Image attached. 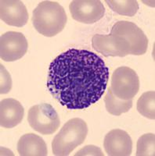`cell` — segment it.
<instances>
[{"instance_id":"1","label":"cell","mask_w":155,"mask_h":156,"mask_svg":"<svg viewBox=\"0 0 155 156\" xmlns=\"http://www.w3.org/2000/svg\"><path fill=\"white\" fill-rule=\"evenodd\" d=\"M109 69L93 51L71 48L50 63L47 88L61 105L69 109H84L105 92Z\"/></svg>"},{"instance_id":"2","label":"cell","mask_w":155,"mask_h":156,"mask_svg":"<svg viewBox=\"0 0 155 156\" xmlns=\"http://www.w3.org/2000/svg\"><path fill=\"white\" fill-rule=\"evenodd\" d=\"M32 24L40 34L54 37L65 27L68 16L62 5L55 1H42L33 11Z\"/></svg>"},{"instance_id":"3","label":"cell","mask_w":155,"mask_h":156,"mask_svg":"<svg viewBox=\"0 0 155 156\" xmlns=\"http://www.w3.org/2000/svg\"><path fill=\"white\" fill-rule=\"evenodd\" d=\"M88 134L86 122L80 118L69 119L54 136L52 149L54 155H69L78 146L85 141Z\"/></svg>"},{"instance_id":"4","label":"cell","mask_w":155,"mask_h":156,"mask_svg":"<svg viewBox=\"0 0 155 156\" xmlns=\"http://www.w3.org/2000/svg\"><path fill=\"white\" fill-rule=\"evenodd\" d=\"M111 34L122 39L129 49V55H144L148 48V38L137 25L121 20L113 25Z\"/></svg>"},{"instance_id":"5","label":"cell","mask_w":155,"mask_h":156,"mask_svg":"<svg viewBox=\"0 0 155 156\" xmlns=\"http://www.w3.org/2000/svg\"><path fill=\"white\" fill-rule=\"evenodd\" d=\"M28 121L32 129L44 135L55 133L61 124L60 116L55 108L47 103L31 107Z\"/></svg>"},{"instance_id":"6","label":"cell","mask_w":155,"mask_h":156,"mask_svg":"<svg viewBox=\"0 0 155 156\" xmlns=\"http://www.w3.org/2000/svg\"><path fill=\"white\" fill-rule=\"evenodd\" d=\"M110 87L113 94L120 99H132L139 92V76L132 68L118 67L113 73Z\"/></svg>"},{"instance_id":"7","label":"cell","mask_w":155,"mask_h":156,"mask_svg":"<svg viewBox=\"0 0 155 156\" xmlns=\"http://www.w3.org/2000/svg\"><path fill=\"white\" fill-rule=\"evenodd\" d=\"M69 10L75 20L86 24L96 23L105 13V7L99 0H74Z\"/></svg>"},{"instance_id":"8","label":"cell","mask_w":155,"mask_h":156,"mask_svg":"<svg viewBox=\"0 0 155 156\" xmlns=\"http://www.w3.org/2000/svg\"><path fill=\"white\" fill-rule=\"evenodd\" d=\"M28 48L27 39L20 32H6L0 37V58L5 62L21 58L27 52Z\"/></svg>"},{"instance_id":"9","label":"cell","mask_w":155,"mask_h":156,"mask_svg":"<svg viewBox=\"0 0 155 156\" xmlns=\"http://www.w3.org/2000/svg\"><path fill=\"white\" fill-rule=\"evenodd\" d=\"M92 46L105 57H125L129 55V49L125 41L111 34H94L92 37Z\"/></svg>"},{"instance_id":"10","label":"cell","mask_w":155,"mask_h":156,"mask_svg":"<svg viewBox=\"0 0 155 156\" xmlns=\"http://www.w3.org/2000/svg\"><path fill=\"white\" fill-rule=\"evenodd\" d=\"M103 147L107 155L129 156L132 152V140L126 131L114 129L106 134Z\"/></svg>"},{"instance_id":"11","label":"cell","mask_w":155,"mask_h":156,"mask_svg":"<svg viewBox=\"0 0 155 156\" xmlns=\"http://www.w3.org/2000/svg\"><path fill=\"white\" fill-rule=\"evenodd\" d=\"M0 18L9 26L21 27L28 23V12L22 1L2 0L0 2Z\"/></svg>"},{"instance_id":"12","label":"cell","mask_w":155,"mask_h":156,"mask_svg":"<svg viewBox=\"0 0 155 156\" xmlns=\"http://www.w3.org/2000/svg\"><path fill=\"white\" fill-rule=\"evenodd\" d=\"M24 109L20 101L14 98H6L0 102V125L13 128L22 122Z\"/></svg>"},{"instance_id":"13","label":"cell","mask_w":155,"mask_h":156,"mask_svg":"<svg viewBox=\"0 0 155 156\" xmlns=\"http://www.w3.org/2000/svg\"><path fill=\"white\" fill-rule=\"evenodd\" d=\"M17 151L21 156H46L48 153L45 140L31 133L23 135L18 140Z\"/></svg>"},{"instance_id":"14","label":"cell","mask_w":155,"mask_h":156,"mask_svg":"<svg viewBox=\"0 0 155 156\" xmlns=\"http://www.w3.org/2000/svg\"><path fill=\"white\" fill-rule=\"evenodd\" d=\"M106 109L111 115H120L128 112L132 107V99L122 100L116 97L109 87L108 91L104 97Z\"/></svg>"},{"instance_id":"15","label":"cell","mask_w":155,"mask_h":156,"mask_svg":"<svg viewBox=\"0 0 155 156\" xmlns=\"http://www.w3.org/2000/svg\"><path fill=\"white\" fill-rule=\"evenodd\" d=\"M105 2L114 12L122 16H133L139 9L135 0H106Z\"/></svg>"},{"instance_id":"16","label":"cell","mask_w":155,"mask_h":156,"mask_svg":"<svg viewBox=\"0 0 155 156\" xmlns=\"http://www.w3.org/2000/svg\"><path fill=\"white\" fill-rule=\"evenodd\" d=\"M138 112L147 119H155V92H144L137 101Z\"/></svg>"},{"instance_id":"17","label":"cell","mask_w":155,"mask_h":156,"mask_svg":"<svg viewBox=\"0 0 155 156\" xmlns=\"http://www.w3.org/2000/svg\"><path fill=\"white\" fill-rule=\"evenodd\" d=\"M155 135L154 133H146L141 136L137 141L136 155H155Z\"/></svg>"},{"instance_id":"18","label":"cell","mask_w":155,"mask_h":156,"mask_svg":"<svg viewBox=\"0 0 155 156\" xmlns=\"http://www.w3.org/2000/svg\"><path fill=\"white\" fill-rule=\"evenodd\" d=\"M1 68V87H0V93L1 94H7L12 88V79L10 74L9 73L2 64H0Z\"/></svg>"},{"instance_id":"19","label":"cell","mask_w":155,"mask_h":156,"mask_svg":"<svg viewBox=\"0 0 155 156\" xmlns=\"http://www.w3.org/2000/svg\"><path fill=\"white\" fill-rule=\"evenodd\" d=\"M75 156L79 155H101L103 156L104 154L102 152L101 149L100 147H96L94 145H87L84 147L81 150H79L76 154Z\"/></svg>"}]
</instances>
